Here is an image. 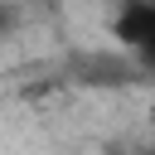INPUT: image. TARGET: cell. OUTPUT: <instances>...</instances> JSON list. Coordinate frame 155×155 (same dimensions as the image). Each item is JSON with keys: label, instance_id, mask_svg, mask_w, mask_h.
<instances>
[{"label": "cell", "instance_id": "cell-2", "mask_svg": "<svg viewBox=\"0 0 155 155\" xmlns=\"http://www.w3.org/2000/svg\"><path fill=\"white\" fill-rule=\"evenodd\" d=\"M0 29H15V10L10 5H0Z\"/></svg>", "mask_w": 155, "mask_h": 155}, {"label": "cell", "instance_id": "cell-1", "mask_svg": "<svg viewBox=\"0 0 155 155\" xmlns=\"http://www.w3.org/2000/svg\"><path fill=\"white\" fill-rule=\"evenodd\" d=\"M111 34H116V44L126 53H136L150 68V58H155V5L150 0H126L116 10V19H111Z\"/></svg>", "mask_w": 155, "mask_h": 155}]
</instances>
